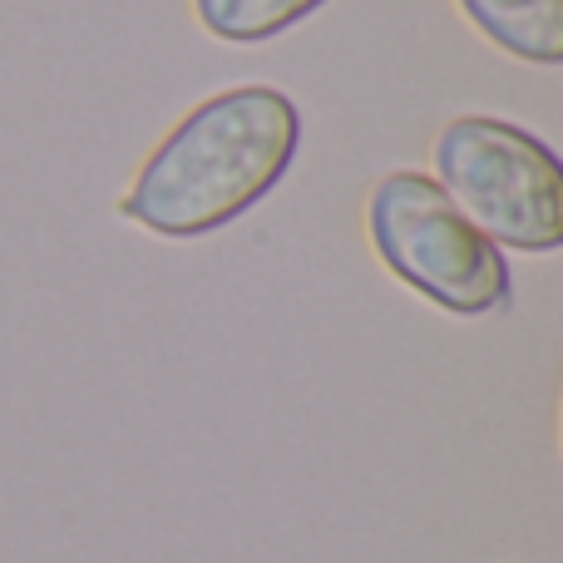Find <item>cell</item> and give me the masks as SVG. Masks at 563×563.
<instances>
[{
	"mask_svg": "<svg viewBox=\"0 0 563 563\" xmlns=\"http://www.w3.org/2000/svg\"><path fill=\"white\" fill-rule=\"evenodd\" d=\"M495 49L525 65H563V0H455Z\"/></svg>",
	"mask_w": 563,
	"mask_h": 563,
	"instance_id": "4",
	"label": "cell"
},
{
	"mask_svg": "<svg viewBox=\"0 0 563 563\" xmlns=\"http://www.w3.org/2000/svg\"><path fill=\"white\" fill-rule=\"evenodd\" d=\"M430 158L450 203L495 247H563V168L539 134L499 114H455L435 134Z\"/></svg>",
	"mask_w": 563,
	"mask_h": 563,
	"instance_id": "3",
	"label": "cell"
},
{
	"mask_svg": "<svg viewBox=\"0 0 563 563\" xmlns=\"http://www.w3.org/2000/svg\"><path fill=\"white\" fill-rule=\"evenodd\" d=\"M321 5H327V0H194V15L213 40H228V45H263V40L287 35L291 25L317 15Z\"/></svg>",
	"mask_w": 563,
	"mask_h": 563,
	"instance_id": "5",
	"label": "cell"
},
{
	"mask_svg": "<svg viewBox=\"0 0 563 563\" xmlns=\"http://www.w3.org/2000/svg\"><path fill=\"white\" fill-rule=\"evenodd\" d=\"M301 148V109L273 85H238L194 104L139 164L119 218L154 238L223 233L287 178Z\"/></svg>",
	"mask_w": 563,
	"mask_h": 563,
	"instance_id": "1",
	"label": "cell"
},
{
	"mask_svg": "<svg viewBox=\"0 0 563 563\" xmlns=\"http://www.w3.org/2000/svg\"><path fill=\"white\" fill-rule=\"evenodd\" d=\"M366 233L386 273L450 317H489L515 297L505 247H495L430 174L396 168L366 198Z\"/></svg>",
	"mask_w": 563,
	"mask_h": 563,
	"instance_id": "2",
	"label": "cell"
}]
</instances>
